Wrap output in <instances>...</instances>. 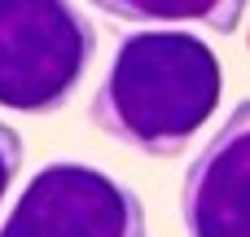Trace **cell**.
<instances>
[{"label": "cell", "instance_id": "obj_1", "mask_svg": "<svg viewBox=\"0 0 250 237\" xmlns=\"http://www.w3.org/2000/svg\"><path fill=\"white\" fill-rule=\"evenodd\" d=\"M220 53L180 26H145L114 44L88 101L92 123L145 158L180 154L220 110Z\"/></svg>", "mask_w": 250, "mask_h": 237}, {"label": "cell", "instance_id": "obj_2", "mask_svg": "<svg viewBox=\"0 0 250 237\" xmlns=\"http://www.w3.org/2000/svg\"><path fill=\"white\" fill-rule=\"evenodd\" d=\"M97 57V26L79 0H0V106L62 110Z\"/></svg>", "mask_w": 250, "mask_h": 237}, {"label": "cell", "instance_id": "obj_3", "mask_svg": "<svg viewBox=\"0 0 250 237\" xmlns=\"http://www.w3.org/2000/svg\"><path fill=\"white\" fill-rule=\"evenodd\" d=\"M0 237H149L141 198L92 163H44L13 198Z\"/></svg>", "mask_w": 250, "mask_h": 237}, {"label": "cell", "instance_id": "obj_4", "mask_svg": "<svg viewBox=\"0 0 250 237\" xmlns=\"http://www.w3.org/2000/svg\"><path fill=\"white\" fill-rule=\"evenodd\" d=\"M189 237H250V97L193 154L180 185Z\"/></svg>", "mask_w": 250, "mask_h": 237}, {"label": "cell", "instance_id": "obj_5", "mask_svg": "<svg viewBox=\"0 0 250 237\" xmlns=\"http://www.w3.org/2000/svg\"><path fill=\"white\" fill-rule=\"evenodd\" d=\"M92 9L119 22H198L229 35L242 26L246 0H92Z\"/></svg>", "mask_w": 250, "mask_h": 237}, {"label": "cell", "instance_id": "obj_6", "mask_svg": "<svg viewBox=\"0 0 250 237\" xmlns=\"http://www.w3.org/2000/svg\"><path fill=\"white\" fill-rule=\"evenodd\" d=\"M22 158H26L22 136H18L9 123H0V207H4L9 185H13V180H18V172H22Z\"/></svg>", "mask_w": 250, "mask_h": 237}]
</instances>
